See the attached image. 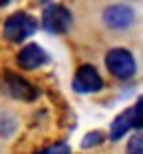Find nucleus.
<instances>
[{"label":"nucleus","mask_w":143,"mask_h":154,"mask_svg":"<svg viewBox=\"0 0 143 154\" xmlns=\"http://www.w3.org/2000/svg\"><path fill=\"white\" fill-rule=\"evenodd\" d=\"M0 93L13 101H22V103H31L40 97V90L29 79H24L22 75L13 71H7V68L0 71Z\"/></svg>","instance_id":"1"},{"label":"nucleus","mask_w":143,"mask_h":154,"mask_svg":"<svg viewBox=\"0 0 143 154\" xmlns=\"http://www.w3.org/2000/svg\"><path fill=\"white\" fill-rule=\"evenodd\" d=\"M35 31H38V20H35L31 13H24V11L11 13V16L5 20V24H2L5 40L13 42V44H22V42L26 38H31Z\"/></svg>","instance_id":"2"},{"label":"nucleus","mask_w":143,"mask_h":154,"mask_svg":"<svg viewBox=\"0 0 143 154\" xmlns=\"http://www.w3.org/2000/svg\"><path fill=\"white\" fill-rule=\"evenodd\" d=\"M106 68L117 79H130L137 73V62L128 48H110L106 53Z\"/></svg>","instance_id":"3"},{"label":"nucleus","mask_w":143,"mask_h":154,"mask_svg":"<svg viewBox=\"0 0 143 154\" xmlns=\"http://www.w3.org/2000/svg\"><path fill=\"white\" fill-rule=\"evenodd\" d=\"M70 22H73V16L62 5H46L42 11V29L46 33H53V35L66 33Z\"/></svg>","instance_id":"4"},{"label":"nucleus","mask_w":143,"mask_h":154,"mask_svg":"<svg viewBox=\"0 0 143 154\" xmlns=\"http://www.w3.org/2000/svg\"><path fill=\"white\" fill-rule=\"evenodd\" d=\"M134 18H137V13L130 5L117 2L104 9V24L112 31H128L134 24Z\"/></svg>","instance_id":"5"},{"label":"nucleus","mask_w":143,"mask_h":154,"mask_svg":"<svg viewBox=\"0 0 143 154\" xmlns=\"http://www.w3.org/2000/svg\"><path fill=\"white\" fill-rule=\"evenodd\" d=\"M48 60H51L48 53L40 44H35V42H29V44H24L16 53V64L22 68V71H35V68L48 64Z\"/></svg>","instance_id":"6"},{"label":"nucleus","mask_w":143,"mask_h":154,"mask_svg":"<svg viewBox=\"0 0 143 154\" xmlns=\"http://www.w3.org/2000/svg\"><path fill=\"white\" fill-rule=\"evenodd\" d=\"M101 88H104V79L92 64H84V66L77 68V73L73 77L75 93H99Z\"/></svg>","instance_id":"7"},{"label":"nucleus","mask_w":143,"mask_h":154,"mask_svg":"<svg viewBox=\"0 0 143 154\" xmlns=\"http://www.w3.org/2000/svg\"><path fill=\"white\" fill-rule=\"evenodd\" d=\"M130 128H132V108H126L123 112H121V115L112 121L108 139H110V141H119L123 134L130 132Z\"/></svg>","instance_id":"8"},{"label":"nucleus","mask_w":143,"mask_h":154,"mask_svg":"<svg viewBox=\"0 0 143 154\" xmlns=\"http://www.w3.org/2000/svg\"><path fill=\"white\" fill-rule=\"evenodd\" d=\"M18 119L11 110H0V139H11L18 132Z\"/></svg>","instance_id":"9"},{"label":"nucleus","mask_w":143,"mask_h":154,"mask_svg":"<svg viewBox=\"0 0 143 154\" xmlns=\"http://www.w3.org/2000/svg\"><path fill=\"white\" fill-rule=\"evenodd\" d=\"M132 128L143 130V95L137 99V103L132 106Z\"/></svg>","instance_id":"10"},{"label":"nucleus","mask_w":143,"mask_h":154,"mask_svg":"<svg viewBox=\"0 0 143 154\" xmlns=\"http://www.w3.org/2000/svg\"><path fill=\"white\" fill-rule=\"evenodd\" d=\"M126 154H143V134L141 132L130 137V141L126 145Z\"/></svg>","instance_id":"11"},{"label":"nucleus","mask_w":143,"mask_h":154,"mask_svg":"<svg viewBox=\"0 0 143 154\" xmlns=\"http://www.w3.org/2000/svg\"><path fill=\"white\" fill-rule=\"evenodd\" d=\"M104 141V134L99 130H95V132H88V134H86V139L82 141V148H92V145H99Z\"/></svg>","instance_id":"12"},{"label":"nucleus","mask_w":143,"mask_h":154,"mask_svg":"<svg viewBox=\"0 0 143 154\" xmlns=\"http://www.w3.org/2000/svg\"><path fill=\"white\" fill-rule=\"evenodd\" d=\"M35 154H70V148L66 143H55V145H51V148H44V150H40Z\"/></svg>","instance_id":"13"},{"label":"nucleus","mask_w":143,"mask_h":154,"mask_svg":"<svg viewBox=\"0 0 143 154\" xmlns=\"http://www.w3.org/2000/svg\"><path fill=\"white\" fill-rule=\"evenodd\" d=\"M9 2H11V0H0V9H2V7H7Z\"/></svg>","instance_id":"14"},{"label":"nucleus","mask_w":143,"mask_h":154,"mask_svg":"<svg viewBox=\"0 0 143 154\" xmlns=\"http://www.w3.org/2000/svg\"><path fill=\"white\" fill-rule=\"evenodd\" d=\"M38 2H48V0H38Z\"/></svg>","instance_id":"15"}]
</instances>
